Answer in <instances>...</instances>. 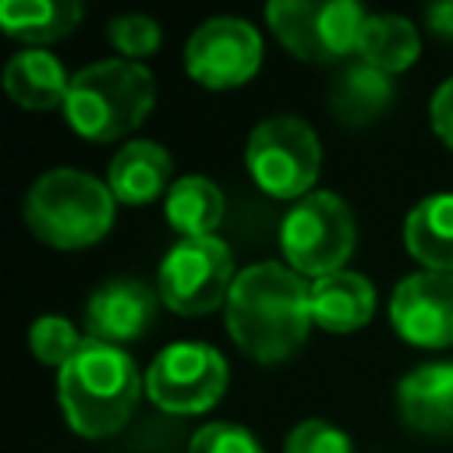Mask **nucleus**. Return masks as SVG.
Here are the masks:
<instances>
[{
  "label": "nucleus",
  "mask_w": 453,
  "mask_h": 453,
  "mask_svg": "<svg viewBox=\"0 0 453 453\" xmlns=\"http://www.w3.org/2000/svg\"><path fill=\"white\" fill-rule=\"evenodd\" d=\"M170 173H173L170 152L159 142L138 138V142H124L117 149V156L110 159V170H106V184L117 202L149 205L156 198H166V191L173 188Z\"/></svg>",
  "instance_id": "13"
},
{
  "label": "nucleus",
  "mask_w": 453,
  "mask_h": 453,
  "mask_svg": "<svg viewBox=\"0 0 453 453\" xmlns=\"http://www.w3.org/2000/svg\"><path fill=\"white\" fill-rule=\"evenodd\" d=\"M262 64V35L244 18H209L202 21L184 46L188 74L205 88H234L244 85Z\"/></svg>",
  "instance_id": "10"
},
{
  "label": "nucleus",
  "mask_w": 453,
  "mask_h": 453,
  "mask_svg": "<svg viewBox=\"0 0 453 453\" xmlns=\"http://www.w3.org/2000/svg\"><path fill=\"white\" fill-rule=\"evenodd\" d=\"M428 113H432V127H435V134L453 149V78H446V81L435 88Z\"/></svg>",
  "instance_id": "26"
},
{
  "label": "nucleus",
  "mask_w": 453,
  "mask_h": 453,
  "mask_svg": "<svg viewBox=\"0 0 453 453\" xmlns=\"http://www.w3.org/2000/svg\"><path fill=\"white\" fill-rule=\"evenodd\" d=\"M163 212L180 237H216L212 230L223 219V191L198 173L177 177L163 198Z\"/></svg>",
  "instance_id": "21"
},
{
  "label": "nucleus",
  "mask_w": 453,
  "mask_h": 453,
  "mask_svg": "<svg viewBox=\"0 0 453 453\" xmlns=\"http://www.w3.org/2000/svg\"><path fill=\"white\" fill-rule=\"evenodd\" d=\"M389 322L414 347H453V273L403 276L389 297Z\"/></svg>",
  "instance_id": "11"
},
{
  "label": "nucleus",
  "mask_w": 453,
  "mask_h": 453,
  "mask_svg": "<svg viewBox=\"0 0 453 453\" xmlns=\"http://www.w3.org/2000/svg\"><path fill=\"white\" fill-rule=\"evenodd\" d=\"M4 88L25 110H53L64 106L71 78L50 50H21L4 67Z\"/></svg>",
  "instance_id": "17"
},
{
  "label": "nucleus",
  "mask_w": 453,
  "mask_h": 453,
  "mask_svg": "<svg viewBox=\"0 0 453 453\" xmlns=\"http://www.w3.org/2000/svg\"><path fill=\"white\" fill-rule=\"evenodd\" d=\"M188 453H262V446H258V439L244 425L212 421V425H202L191 435Z\"/></svg>",
  "instance_id": "25"
},
{
  "label": "nucleus",
  "mask_w": 453,
  "mask_h": 453,
  "mask_svg": "<svg viewBox=\"0 0 453 453\" xmlns=\"http://www.w3.org/2000/svg\"><path fill=\"white\" fill-rule=\"evenodd\" d=\"M311 326V283L280 262H255L237 273L226 297V329L234 343L262 361L276 365L290 357Z\"/></svg>",
  "instance_id": "1"
},
{
  "label": "nucleus",
  "mask_w": 453,
  "mask_h": 453,
  "mask_svg": "<svg viewBox=\"0 0 453 453\" xmlns=\"http://www.w3.org/2000/svg\"><path fill=\"white\" fill-rule=\"evenodd\" d=\"M389 103H393L389 74L375 71L365 60L343 64L329 85V110L340 124H350V127H361V124L382 117Z\"/></svg>",
  "instance_id": "18"
},
{
  "label": "nucleus",
  "mask_w": 453,
  "mask_h": 453,
  "mask_svg": "<svg viewBox=\"0 0 453 453\" xmlns=\"http://www.w3.org/2000/svg\"><path fill=\"white\" fill-rule=\"evenodd\" d=\"M365 18L354 0H273L265 7L280 46L308 64H333L357 53Z\"/></svg>",
  "instance_id": "7"
},
{
  "label": "nucleus",
  "mask_w": 453,
  "mask_h": 453,
  "mask_svg": "<svg viewBox=\"0 0 453 453\" xmlns=\"http://www.w3.org/2000/svg\"><path fill=\"white\" fill-rule=\"evenodd\" d=\"M357 241L354 212L336 191H308L290 202L280 223V248L294 273L329 276L340 273Z\"/></svg>",
  "instance_id": "6"
},
{
  "label": "nucleus",
  "mask_w": 453,
  "mask_h": 453,
  "mask_svg": "<svg viewBox=\"0 0 453 453\" xmlns=\"http://www.w3.org/2000/svg\"><path fill=\"white\" fill-rule=\"evenodd\" d=\"M403 244L432 273H453V191L425 195L403 223Z\"/></svg>",
  "instance_id": "16"
},
{
  "label": "nucleus",
  "mask_w": 453,
  "mask_h": 453,
  "mask_svg": "<svg viewBox=\"0 0 453 453\" xmlns=\"http://www.w3.org/2000/svg\"><path fill=\"white\" fill-rule=\"evenodd\" d=\"M156 103V78L145 64L113 57L81 67L71 78L64 117L88 142H113L131 134Z\"/></svg>",
  "instance_id": "3"
},
{
  "label": "nucleus",
  "mask_w": 453,
  "mask_h": 453,
  "mask_svg": "<svg viewBox=\"0 0 453 453\" xmlns=\"http://www.w3.org/2000/svg\"><path fill=\"white\" fill-rule=\"evenodd\" d=\"M418 50H421V35H418L414 21H407L400 14H368L365 18L361 39H357V60L372 64L382 74H396L418 60Z\"/></svg>",
  "instance_id": "20"
},
{
  "label": "nucleus",
  "mask_w": 453,
  "mask_h": 453,
  "mask_svg": "<svg viewBox=\"0 0 453 453\" xmlns=\"http://www.w3.org/2000/svg\"><path fill=\"white\" fill-rule=\"evenodd\" d=\"M428 25H432V32H439V35H453V4H435V7H428Z\"/></svg>",
  "instance_id": "27"
},
{
  "label": "nucleus",
  "mask_w": 453,
  "mask_h": 453,
  "mask_svg": "<svg viewBox=\"0 0 453 453\" xmlns=\"http://www.w3.org/2000/svg\"><path fill=\"white\" fill-rule=\"evenodd\" d=\"M78 0H4L0 4V28L11 39L28 42V50H42L46 42L67 35L81 21Z\"/></svg>",
  "instance_id": "19"
},
{
  "label": "nucleus",
  "mask_w": 453,
  "mask_h": 453,
  "mask_svg": "<svg viewBox=\"0 0 453 453\" xmlns=\"http://www.w3.org/2000/svg\"><path fill=\"white\" fill-rule=\"evenodd\" d=\"M244 166L269 198H304L322 166V145L308 120L294 113L265 117L251 127Z\"/></svg>",
  "instance_id": "5"
},
{
  "label": "nucleus",
  "mask_w": 453,
  "mask_h": 453,
  "mask_svg": "<svg viewBox=\"0 0 453 453\" xmlns=\"http://www.w3.org/2000/svg\"><path fill=\"white\" fill-rule=\"evenodd\" d=\"M21 212L39 241L53 248H88L110 234L117 198L106 180L74 166H57L28 188Z\"/></svg>",
  "instance_id": "4"
},
{
  "label": "nucleus",
  "mask_w": 453,
  "mask_h": 453,
  "mask_svg": "<svg viewBox=\"0 0 453 453\" xmlns=\"http://www.w3.org/2000/svg\"><path fill=\"white\" fill-rule=\"evenodd\" d=\"M57 396L67 425L85 439L117 435L138 407L142 375L124 347L85 340L81 350L60 368Z\"/></svg>",
  "instance_id": "2"
},
{
  "label": "nucleus",
  "mask_w": 453,
  "mask_h": 453,
  "mask_svg": "<svg viewBox=\"0 0 453 453\" xmlns=\"http://www.w3.org/2000/svg\"><path fill=\"white\" fill-rule=\"evenodd\" d=\"M106 39L124 60L142 64V57L159 50V25L149 14H120L106 25Z\"/></svg>",
  "instance_id": "23"
},
{
  "label": "nucleus",
  "mask_w": 453,
  "mask_h": 453,
  "mask_svg": "<svg viewBox=\"0 0 453 453\" xmlns=\"http://www.w3.org/2000/svg\"><path fill=\"white\" fill-rule=\"evenodd\" d=\"M283 453H354V446H350L347 432H340L333 421L308 418L287 432Z\"/></svg>",
  "instance_id": "24"
},
{
  "label": "nucleus",
  "mask_w": 453,
  "mask_h": 453,
  "mask_svg": "<svg viewBox=\"0 0 453 453\" xmlns=\"http://www.w3.org/2000/svg\"><path fill=\"white\" fill-rule=\"evenodd\" d=\"M230 372L216 347L209 343H170L145 368V396L166 414L209 411L226 393Z\"/></svg>",
  "instance_id": "9"
},
{
  "label": "nucleus",
  "mask_w": 453,
  "mask_h": 453,
  "mask_svg": "<svg viewBox=\"0 0 453 453\" xmlns=\"http://www.w3.org/2000/svg\"><path fill=\"white\" fill-rule=\"evenodd\" d=\"M375 315V290L361 273L340 269L311 280V322L329 333H354Z\"/></svg>",
  "instance_id": "15"
},
{
  "label": "nucleus",
  "mask_w": 453,
  "mask_h": 453,
  "mask_svg": "<svg viewBox=\"0 0 453 453\" xmlns=\"http://www.w3.org/2000/svg\"><path fill=\"white\" fill-rule=\"evenodd\" d=\"M88 336L78 333V326L64 315H39L28 329V347L32 354L42 361V365H53V368H64L85 343Z\"/></svg>",
  "instance_id": "22"
},
{
  "label": "nucleus",
  "mask_w": 453,
  "mask_h": 453,
  "mask_svg": "<svg viewBox=\"0 0 453 453\" xmlns=\"http://www.w3.org/2000/svg\"><path fill=\"white\" fill-rule=\"evenodd\" d=\"M234 255L219 237H180L159 262V301L177 315H205L234 290Z\"/></svg>",
  "instance_id": "8"
},
{
  "label": "nucleus",
  "mask_w": 453,
  "mask_h": 453,
  "mask_svg": "<svg viewBox=\"0 0 453 453\" xmlns=\"http://www.w3.org/2000/svg\"><path fill=\"white\" fill-rule=\"evenodd\" d=\"M396 407L414 432H453V361H432L407 372L396 386Z\"/></svg>",
  "instance_id": "14"
},
{
  "label": "nucleus",
  "mask_w": 453,
  "mask_h": 453,
  "mask_svg": "<svg viewBox=\"0 0 453 453\" xmlns=\"http://www.w3.org/2000/svg\"><path fill=\"white\" fill-rule=\"evenodd\" d=\"M159 311V290L138 276H113L85 301V333L99 343L124 347L145 336Z\"/></svg>",
  "instance_id": "12"
}]
</instances>
